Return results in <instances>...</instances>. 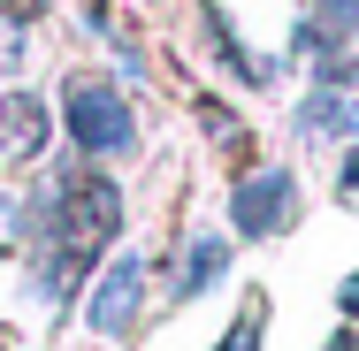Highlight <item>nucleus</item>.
<instances>
[{"mask_svg":"<svg viewBox=\"0 0 359 351\" xmlns=\"http://www.w3.org/2000/svg\"><path fill=\"white\" fill-rule=\"evenodd\" d=\"M62 130H69L76 160L107 168V160H130L138 153V107L115 92V76L76 69V76H62Z\"/></svg>","mask_w":359,"mask_h":351,"instance_id":"obj_1","label":"nucleus"},{"mask_svg":"<svg viewBox=\"0 0 359 351\" xmlns=\"http://www.w3.org/2000/svg\"><path fill=\"white\" fill-rule=\"evenodd\" d=\"M306 214V191H298V168H245L229 184V229L237 237H283Z\"/></svg>","mask_w":359,"mask_h":351,"instance_id":"obj_2","label":"nucleus"},{"mask_svg":"<svg viewBox=\"0 0 359 351\" xmlns=\"http://www.w3.org/2000/svg\"><path fill=\"white\" fill-rule=\"evenodd\" d=\"M138 305H145V260H138V252H123L115 268H100L92 298H84V321H92V336L123 344V336L138 329Z\"/></svg>","mask_w":359,"mask_h":351,"instance_id":"obj_3","label":"nucleus"},{"mask_svg":"<svg viewBox=\"0 0 359 351\" xmlns=\"http://www.w3.org/2000/svg\"><path fill=\"white\" fill-rule=\"evenodd\" d=\"M54 138V107L39 92H0V153L8 160H39Z\"/></svg>","mask_w":359,"mask_h":351,"instance_id":"obj_4","label":"nucleus"},{"mask_svg":"<svg viewBox=\"0 0 359 351\" xmlns=\"http://www.w3.org/2000/svg\"><path fill=\"white\" fill-rule=\"evenodd\" d=\"M222 275H229V237H222V229H199V237L184 245V268H176V298H207Z\"/></svg>","mask_w":359,"mask_h":351,"instance_id":"obj_5","label":"nucleus"},{"mask_svg":"<svg viewBox=\"0 0 359 351\" xmlns=\"http://www.w3.org/2000/svg\"><path fill=\"white\" fill-rule=\"evenodd\" d=\"M313 15H321L337 39H352V46H359V0H313Z\"/></svg>","mask_w":359,"mask_h":351,"instance_id":"obj_6","label":"nucleus"},{"mask_svg":"<svg viewBox=\"0 0 359 351\" xmlns=\"http://www.w3.org/2000/svg\"><path fill=\"white\" fill-rule=\"evenodd\" d=\"M215 351H260V305H245V313L229 321V336H222Z\"/></svg>","mask_w":359,"mask_h":351,"instance_id":"obj_7","label":"nucleus"},{"mask_svg":"<svg viewBox=\"0 0 359 351\" xmlns=\"http://www.w3.org/2000/svg\"><path fill=\"white\" fill-rule=\"evenodd\" d=\"M337 313H344V321H359V275H344V290H337Z\"/></svg>","mask_w":359,"mask_h":351,"instance_id":"obj_8","label":"nucleus"},{"mask_svg":"<svg viewBox=\"0 0 359 351\" xmlns=\"http://www.w3.org/2000/svg\"><path fill=\"white\" fill-rule=\"evenodd\" d=\"M344 130H352V138H359V92H352V99H344Z\"/></svg>","mask_w":359,"mask_h":351,"instance_id":"obj_9","label":"nucleus"}]
</instances>
